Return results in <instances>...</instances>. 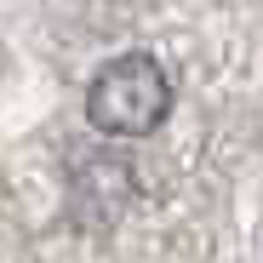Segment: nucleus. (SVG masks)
Listing matches in <instances>:
<instances>
[{
    "label": "nucleus",
    "mask_w": 263,
    "mask_h": 263,
    "mask_svg": "<svg viewBox=\"0 0 263 263\" xmlns=\"http://www.w3.org/2000/svg\"><path fill=\"white\" fill-rule=\"evenodd\" d=\"M80 206L86 200H98L103 206V217H115L120 206H126V195H132V172H126V160H115V155H92L80 166Z\"/></svg>",
    "instance_id": "2"
},
{
    "label": "nucleus",
    "mask_w": 263,
    "mask_h": 263,
    "mask_svg": "<svg viewBox=\"0 0 263 263\" xmlns=\"http://www.w3.org/2000/svg\"><path fill=\"white\" fill-rule=\"evenodd\" d=\"M86 115L109 138H149L172 115V80L149 52H126L103 63L86 86Z\"/></svg>",
    "instance_id": "1"
}]
</instances>
